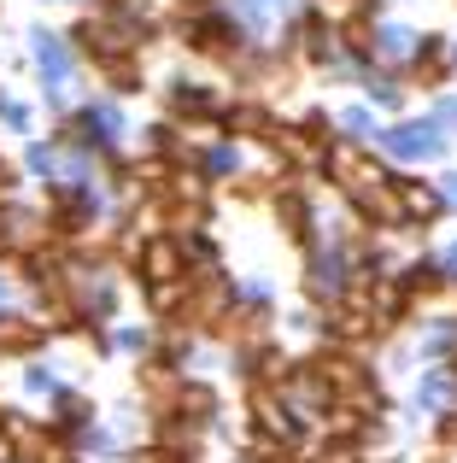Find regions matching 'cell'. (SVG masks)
<instances>
[{
	"mask_svg": "<svg viewBox=\"0 0 457 463\" xmlns=\"http://www.w3.org/2000/svg\"><path fill=\"white\" fill-rule=\"evenodd\" d=\"M117 346L141 358V352H153V335H147V328H117Z\"/></svg>",
	"mask_w": 457,
	"mask_h": 463,
	"instance_id": "13",
	"label": "cell"
},
{
	"mask_svg": "<svg viewBox=\"0 0 457 463\" xmlns=\"http://www.w3.org/2000/svg\"><path fill=\"white\" fill-rule=\"evenodd\" d=\"M452 59H457V53H452Z\"/></svg>",
	"mask_w": 457,
	"mask_h": 463,
	"instance_id": "21",
	"label": "cell"
},
{
	"mask_svg": "<svg viewBox=\"0 0 457 463\" xmlns=\"http://www.w3.org/2000/svg\"><path fill=\"white\" fill-rule=\"evenodd\" d=\"M141 282L147 288H164V282H182V241L176 235H153L141 241Z\"/></svg>",
	"mask_w": 457,
	"mask_h": 463,
	"instance_id": "2",
	"label": "cell"
},
{
	"mask_svg": "<svg viewBox=\"0 0 457 463\" xmlns=\"http://www.w3.org/2000/svg\"><path fill=\"white\" fill-rule=\"evenodd\" d=\"M275 217H282V229L299 241V247H311V223H317V217H311V200H305V194L275 188Z\"/></svg>",
	"mask_w": 457,
	"mask_h": 463,
	"instance_id": "4",
	"label": "cell"
},
{
	"mask_svg": "<svg viewBox=\"0 0 457 463\" xmlns=\"http://www.w3.org/2000/svg\"><path fill=\"white\" fill-rule=\"evenodd\" d=\"M200 176H206V182L240 176V153L228 147V141H218V147H206V153H200Z\"/></svg>",
	"mask_w": 457,
	"mask_h": 463,
	"instance_id": "6",
	"label": "cell"
},
{
	"mask_svg": "<svg viewBox=\"0 0 457 463\" xmlns=\"http://www.w3.org/2000/svg\"><path fill=\"white\" fill-rule=\"evenodd\" d=\"M258 463H311L305 452H258Z\"/></svg>",
	"mask_w": 457,
	"mask_h": 463,
	"instance_id": "16",
	"label": "cell"
},
{
	"mask_svg": "<svg viewBox=\"0 0 457 463\" xmlns=\"http://www.w3.org/2000/svg\"><path fill=\"white\" fill-rule=\"evenodd\" d=\"M53 463H89V458H77V452H65V458H53Z\"/></svg>",
	"mask_w": 457,
	"mask_h": 463,
	"instance_id": "20",
	"label": "cell"
},
{
	"mask_svg": "<svg viewBox=\"0 0 457 463\" xmlns=\"http://www.w3.org/2000/svg\"><path fill=\"white\" fill-rule=\"evenodd\" d=\"M376 47L387 59H399V53H416V42H411V30H405V24H387V30L376 35Z\"/></svg>",
	"mask_w": 457,
	"mask_h": 463,
	"instance_id": "8",
	"label": "cell"
},
{
	"mask_svg": "<svg viewBox=\"0 0 457 463\" xmlns=\"http://www.w3.org/2000/svg\"><path fill=\"white\" fill-rule=\"evenodd\" d=\"M240 6H247V12H252V18H258V24H264V18H275V12H282V6H287V0H240Z\"/></svg>",
	"mask_w": 457,
	"mask_h": 463,
	"instance_id": "15",
	"label": "cell"
},
{
	"mask_svg": "<svg viewBox=\"0 0 457 463\" xmlns=\"http://www.w3.org/2000/svg\"><path fill=\"white\" fill-rule=\"evenodd\" d=\"M6 299H12V282H6V276H0V306H6Z\"/></svg>",
	"mask_w": 457,
	"mask_h": 463,
	"instance_id": "19",
	"label": "cell"
},
{
	"mask_svg": "<svg viewBox=\"0 0 457 463\" xmlns=\"http://www.w3.org/2000/svg\"><path fill=\"white\" fill-rule=\"evenodd\" d=\"M411 411H428V417H446V411H457V370H452V364H440V370H428L423 382H416Z\"/></svg>",
	"mask_w": 457,
	"mask_h": 463,
	"instance_id": "3",
	"label": "cell"
},
{
	"mask_svg": "<svg viewBox=\"0 0 457 463\" xmlns=\"http://www.w3.org/2000/svg\"><path fill=\"white\" fill-rule=\"evenodd\" d=\"M440 270H446V282H457V247L440 252Z\"/></svg>",
	"mask_w": 457,
	"mask_h": 463,
	"instance_id": "17",
	"label": "cell"
},
{
	"mask_svg": "<svg viewBox=\"0 0 457 463\" xmlns=\"http://www.w3.org/2000/svg\"><path fill=\"white\" fill-rule=\"evenodd\" d=\"M376 141L393 158H405V165H428V158L446 153V129H440L434 118H428V124H393V129H381Z\"/></svg>",
	"mask_w": 457,
	"mask_h": 463,
	"instance_id": "1",
	"label": "cell"
},
{
	"mask_svg": "<svg viewBox=\"0 0 457 463\" xmlns=\"http://www.w3.org/2000/svg\"><path fill=\"white\" fill-rule=\"evenodd\" d=\"M23 387H30V393H47V399H53V393H59V375L47 370V364H30V370H23Z\"/></svg>",
	"mask_w": 457,
	"mask_h": 463,
	"instance_id": "11",
	"label": "cell"
},
{
	"mask_svg": "<svg viewBox=\"0 0 457 463\" xmlns=\"http://www.w3.org/2000/svg\"><path fill=\"white\" fill-rule=\"evenodd\" d=\"M340 129H346V141H376L381 136V124H376V112H369V106H346V112H340Z\"/></svg>",
	"mask_w": 457,
	"mask_h": 463,
	"instance_id": "7",
	"label": "cell"
},
{
	"mask_svg": "<svg viewBox=\"0 0 457 463\" xmlns=\"http://www.w3.org/2000/svg\"><path fill=\"white\" fill-rule=\"evenodd\" d=\"M364 89H369V94H376V100H381V106H399V94H405V89H399V82H393V77H387V71H364Z\"/></svg>",
	"mask_w": 457,
	"mask_h": 463,
	"instance_id": "10",
	"label": "cell"
},
{
	"mask_svg": "<svg viewBox=\"0 0 457 463\" xmlns=\"http://www.w3.org/2000/svg\"><path fill=\"white\" fill-rule=\"evenodd\" d=\"M393 182H399V200H405V217H411V223H434V217L446 212V200H440L428 182H416V176H393Z\"/></svg>",
	"mask_w": 457,
	"mask_h": 463,
	"instance_id": "5",
	"label": "cell"
},
{
	"mask_svg": "<svg viewBox=\"0 0 457 463\" xmlns=\"http://www.w3.org/2000/svg\"><path fill=\"white\" fill-rule=\"evenodd\" d=\"M434 446H440V458L457 452V411H446V417L434 422Z\"/></svg>",
	"mask_w": 457,
	"mask_h": 463,
	"instance_id": "12",
	"label": "cell"
},
{
	"mask_svg": "<svg viewBox=\"0 0 457 463\" xmlns=\"http://www.w3.org/2000/svg\"><path fill=\"white\" fill-rule=\"evenodd\" d=\"M452 346H457V323H434V328L423 335V352H428V358H446Z\"/></svg>",
	"mask_w": 457,
	"mask_h": 463,
	"instance_id": "9",
	"label": "cell"
},
{
	"mask_svg": "<svg viewBox=\"0 0 457 463\" xmlns=\"http://www.w3.org/2000/svg\"><path fill=\"white\" fill-rule=\"evenodd\" d=\"M446 200L457 205V170H452V176H446Z\"/></svg>",
	"mask_w": 457,
	"mask_h": 463,
	"instance_id": "18",
	"label": "cell"
},
{
	"mask_svg": "<svg viewBox=\"0 0 457 463\" xmlns=\"http://www.w3.org/2000/svg\"><path fill=\"white\" fill-rule=\"evenodd\" d=\"M311 463H364V452H358V446H322Z\"/></svg>",
	"mask_w": 457,
	"mask_h": 463,
	"instance_id": "14",
	"label": "cell"
}]
</instances>
